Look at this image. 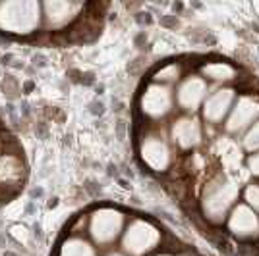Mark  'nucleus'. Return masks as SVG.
I'll return each mask as SVG.
<instances>
[{"mask_svg": "<svg viewBox=\"0 0 259 256\" xmlns=\"http://www.w3.org/2000/svg\"><path fill=\"white\" fill-rule=\"evenodd\" d=\"M248 168L253 175H259V150L257 152H253V154L248 158Z\"/></svg>", "mask_w": 259, "mask_h": 256, "instance_id": "18", "label": "nucleus"}, {"mask_svg": "<svg viewBox=\"0 0 259 256\" xmlns=\"http://www.w3.org/2000/svg\"><path fill=\"white\" fill-rule=\"evenodd\" d=\"M172 139L182 150H190L201 143V125L195 117H182L174 121Z\"/></svg>", "mask_w": 259, "mask_h": 256, "instance_id": "11", "label": "nucleus"}, {"mask_svg": "<svg viewBox=\"0 0 259 256\" xmlns=\"http://www.w3.org/2000/svg\"><path fill=\"white\" fill-rule=\"evenodd\" d=\"M41 6L35 2H8L0 4V29L6 33H33L39 25Z\"/></svg>", "mask_w": 259, "mask_h": 256, "instance_id": "2", "label": "nucleus"}, {"mask_svg": "<svg viewBox=\"0 0 259 256\" xmlns=\"http://www.w3.org/2000/svg\"><path fill=\"white\" fill-rule=\"evenodd\" d=\"M108 256H124V254H120V252H110Z\"/></svg>", "mask_w": 259, "mask_h": 256, "instance_id": "19", "label": "nucleus"}, {"mask_svg": "<svg viewBox=\"0 0 259 256\" xmlns=\"http://www.w3.org/2000/svg\"><path fill=\"white\" fill-rule=\"evenodd\" d=\"M244 201L251 210H259V185H248L244 191Z\"/></svg>", "mask_w": 259, "mask_h": 256, "instance_id": "17", "label": "nucleus"}, {"mask_svg": "<svg viewBox=\"0 0 259 256\" xmlns=\"http://www.w3.org/2000/svg\"><path fill=\"white\" fill-rule=\"evenodd\" d=\"M207 98V81L199 75H190L186 77L178 91H176V102L178 106L188 110V112H195L197 108L205 102Z\"/></svg>", "mask_w": 259, "mask_h": 256, "instance_id": "8", "label": "nucleus"}, {"mask_svg": "<svg viewBox=\"0 0 259 256\" xmlns=\"http://www.w3.org/2000/svg\"><path fill=\"white\" fill-rule=\"evenodd\" d=\"M58 256H95V248L89 245L87 241H83V239L72 237V239H68L62 245Z\"/></svg>", "mask_w": 259, "mask_h": 256, "instance_id": "14", "label": "nucleus"}, {"mask_svg": "<svg viewBox=\"0 0 259 256\" xmlns=\"http://www.w3.org/2000/svg\"><path fill=\"white\" fill-rule=\"evenodd\" d=\"M240 197V189L234 181L227 177H217L209 181L201 195V212L209 222L221 224L225 218H228L230 210L236 206Z\"/></svg>", "mask_w": 259, "mask_h": 256, "instance_id": "1", "label": "nucleus"}, {"mask_svg": "<svg viewBox=\"0 0 259 256\" xmlns=\"http://www.w3.org/2000/svg\"><path fill=\"white\" fill-rule=\"evenodd\" d=\"M141 158L155 171H164L170 164V150L159 137H147L141 143Z\"/></svg>", "mask_w": 259, "mask_h": 256, "instance_id": "10", "label": "nucleus"}, {"mask_svg": "<svg viewBox=\"0 0 259 256\" xmlns=\"http://www.w3.org/2000/svg\"><path fill=\"white\" fill-rule=\"evenodd\" d=\"M161 243V231L145 220H134L124 233V250L132 256H143L155 250Z\"/></svg>", "mask_w": 259, "mask_h": 256, "instance_id": "3", "label": "nucleus"}, {"mask_svg": "<svg viewBox=\"0 0 259 256\" xmlns=\"http://www.w3.org/2000/svg\"><path fill=\"white\" fill-rule=\"evenodd\" d=\"M124 227V214L114 208H99L91 216L89 231L99 245H110Z\"/></svg>", "mask_w": 259, "mask_h": 256, "instance_id": "4", "label": "nucleus"}, {"mask_svg": "<svg viewBox=\"0 0 259 256\" xmlns=\"http://www.w3.org/2000/svg\"><path fill=\"white\" fill-rule=\"evenodd\" d=\"M182 77V66L176 64V62H170V64H164L155 74V81L157 83H174V81H178Z\"/></svg>", "mask_w": 259, "mask_h": 256, "instance_id": "15", "label": "nucleus"}, {"mask_svg": "<svg viewBox=\"0 0 259 256\" xmlns=\"http://www.w3.org/2000/svg\"><path fill=\"white\" fill-rule=\"evenodd\" d=\"M228 231L238 239H257L259 216L248 204H236L228 214Z\"/></svg>", "mask_w": 259, "mask_h": 256, "instance_id": "7", "label": "nucleus"}, {"mask_svg": "<svg viewBox=\"0 0 259 256\" xmlns=\"http://www.w3.org/2000/svg\"><path fill=\"white\" fill-rule=\"evenodd\" d=\"M236 102V91L230 87H223L205 98L203 102V117L209 123H221L230 114Z\"/></svg>", "mask_w": 259, "mask_h": 256, "instance_id": "9", "label": "nucleus"}, {"mask_svg": "<svg viewBox=\"0 0 259 256\" xmlns=\"http://www.w3.org/2000/svg\"><path fill=\"white\" fill-rule=\"evenodd\" d=\"M157 256H168V254H157Z\"/></svg>", "mask_w": 259, "mask_h": 256, "instance_id": "20", "label": "nucleus"}, {"mask_svg": "<svg viewBox=\"0 0 259 256\" xmlns=\"http://www.w3.org/2000/svg\"><path fill=\"white\" fill-rule=\"evenodd\" d=\"M259 119V98L253 95H244L236 98L227 119L228 133H240L249 129Z\"/></svg>", "mask_w": 259, "mask_h": 256, "instance_id": "5", "label": "nucleus"}, {"mask_svg": "<svg viewBox=\"0 0 259 256\" xmlns=\"http://www.w3.org/2000/svg\"><path fill=\"white\" fill-rule=\"evenodd\" d=\"M77 10H81V4L74 2H49L45 4V16L51 27H64L74 20Z\"/></svg>", "mask_w": 259, "mask_h": 256, "instance_id": "12", "label": "nucleus"}, {"mask_svg": "<svg viewBox=\"0 0 259 256\" xmlns=\"http://www.w3.org/2000/svg\"><path fill=\"white\" fill-rule=\"evenodd\" d=\"M238 75V70L228 62H207L201 66V77H207L215 83H230Z\"/></svg>", "mask_w": 259, "mask_h": 256, "instance_id": "13", "label": "nucleus"}, {"mask_svg": "<svg viewBox=\"0 0 259 256\" xmlns=\"http://www.w3.org/2000/svg\"><path fill=\"white\" fill-rule=\"evenodd\" d=\"M244 147L249 152H257L259 150V119L246 131V137H244Z\"/></svg>", "mask_w": 259, "mask_h": 256, "instance_id": "16", "label": "nucleus"}, {"mask_svg": "<svg viewBox=\"0 0 259 256\" xmlns=\"http://www.w3.org/2000/svg\"><path fill=\"white\" fill-rule=\"evenodd\" d=\"M172 91L166 85H161V83H151L143 91L140 100L141 112L151 119H159V117L166 116L172 110Z\"/></svg>", "mask_w": 259, "mask_h": 256, "instance_id": "6", "label": "nucleus"}]
</instances>
